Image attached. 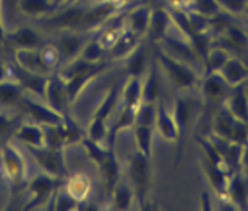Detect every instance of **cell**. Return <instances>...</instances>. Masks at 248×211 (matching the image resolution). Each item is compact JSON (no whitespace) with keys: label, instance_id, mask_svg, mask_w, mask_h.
<instances>
[{"label":"cell","instance_id":"44dd1931","mask_svg":"<svg viewBox=\"0 0 248 211\" xmlns=\"http://www.w3.org/2000/svg\"><path fill=\"white\" fill-rule=\"evenodd\" d=\"M63 190L77 201H85L93 192V180L85 174H75L63 184Z\"/></svg>","mask_w":248,"mask_h":211},{"label":"cell","instance_id":"1f68e13d","mask_svg":"<svg viewBox=\"0 0 248 211\" xmlns=\"http://www.w3.org/2000/svg\"><path fill=\"white\" fill-rule=\"evenodd\" d=\"M242 16H245L247 20H248V5H247V8H245V12H243V15Z\"/></svg>","mask_w":248,"mask_h":211},{"label":"cell","instance_id":"d6986e66","mask_svg":"<svg viewBox=\"0 0 248 211\" xmlns=\"http://www.w3.org/2000/svg\"><path fill=\"white\" fill-rule=\"evenodd\" d=\"M170 28V16L167 8H151V18H149L148 34L151 41L159 42Z\"/></svg>","mask_w":248,"mask_h":211},{"label":"cell","instance_id":"3957f363","mask_svg":"<svg viewBox=\"0 0 248 211\" xmlns=\"http://www.w3.org/2000/svg\"><path fill=\"white\" fill-rule=\"evenodd\" d=\"M21 153L23 149H18L15 145H5L0 149V169L3 177L12 184H20L30 177L28 162Z\"/></svg>","mask_w":248,"mask_h":211},{"label":"cell","instance_id":"52a82bcc","mask_svg":"<svg viewBox=\"0 0 248 211\" xmlns=\"http://www.w3.org/2000/svg\"><path fill=\"white\" fill-rule=\"evenodd\" d=\"M232 88L229 86L227 81L221 77L219 72L214 73H203L198 83V91L200 96L204 101L211 102V104H222L227 95L231 93Z\"/></svg>","mask_w":248,"mask_h":211},{"label":"cell","instance_id":"f546056e","mask_svg":"<svg viewBox=\"0 0 248 211\" xmlns=\"http://www.w3.org/2000/svg\"><path fill=\"white\" fill-rule=\"evenodd\" d=\"M240 169L248 174V142L242 146V156H240Z\"/></svg>","mask_w":248,"mask_h":211},{"label":"cell","instance_id":"ba28073f","mask_svg":"<svg viewBox=\"0 0 248 211\" xmlns=\"http://www.w3.org/2000/svg\"><path fill=\"white\" fill-rule=\"evenodd\" d=\"M26 151L31 154L37 166H41V172L59 177V179L65 174V162L62 161L59 149L41 146V148H26Z\"/></svg>","mask_w":248,"mask_h":211},{"label":"cell","instance_id":"5bb4252c","mask_svg":"<svg viewBox=\"0 0 248 211\" xmlns=\"http://www.w3.org/2000/svg\"><path fill=\"white\" fill-rule=\"evenodd\" d=\"M219 73L231 88L248 83V65L243 57H238V55H231V59L219 70Z\"/></svg>","mask_w":248,"mask_h":211},{"label":"cell","instance_id":"603a6c76","mask_svg":"<svg viewBox=\"0 0 248 211\" xmlns=\"http://www.w3.org/2000/svg\"><path fill=\"white\" fill-rule=\"evenodd\" d=\"M231 52L227 49H224L222 46L219 44H213L209 46V49L206 50L204 57H203V73H214L219 72L224 64L231 59Z\"/></svg>","mask_w":248,"mask_h":211},{"label":"cell","instance_id":"484cf974","mask_svg":"<svg viewBox=\"0 0 248 211\" xmlns=\"http://www.w3.org/2000/svg\"><path fill=\"white\" fill-rule=\"evenodd\" d=\"M154 125L149 124H133V142L135 148L143 154L151 156V146H153V138H154Z\"/></svg>","mask_w":248,"mask_h":211},{"label":"cell","instance_id":"7402d4cb","mask_svg":"<svg viewBox=\"0 0 248 211\" xmlns=\"http://www.w3.org/2000/svg\"><path fill=\"white\" fill-rule=\"evenodd\" d=\"M233 122H235L233 115L226 109V107H224V104H219L217 111L214 112L213 120H211V133H214L216 137L226 138L231 142Z\"/></svg>","mask_w":248,"mask_h":211},{"label":"cell","instance_id":"cb8c5ba5","mask_svg":"<svg viewBox=\"0 0 248 211\" xmlns=\"http://www.w3.org/2000/svg\"><path fill=\"white\" fill-rule=\"evenodd\" d=\"M112 198H114V201H112V203H114V208L127 210V208H130V205L133 203V200L137 198V194H135L133 187L130 185V182L125 179V177H120L114 185Z\"/></svg>","mask_w":248,"mask_h":211},{"label":"cell","instance_id":"30bf717a","mask_svg":"<svg viewBox=\"0 0 248 211\" xmlns=\"http://www.w3.org/2000/svg\"><path fill=\"white\" fill-rule=\"evenodd\" d=\"M44 99L54 111H57L59 114H62V115L65 114V109H67V106L70 102V96L67 91V83H65V80L60 77L57 72L52 73L47 78Z\"/></svg>","mask_w":248,"mask_h":211},{"label":"cell","instance_id":"4316f807","mask_svg":"<svg viewBox=\"0 0 248 211\" xmlns=\"http://www.w3.org/2000/svg\"><path fill=\"white\" fill-rule=\"evenodd\" d=\"M184 8L204 18H219L222 15L216 0H188Z\"/></svg>","mask_w":248,"mask_h":211},{"label":"cell","instance_id":"d4e9b609","mask_svg":"<svg viewBox=\"0 0 248 211\" xmlns=\"http://www.w3.org/2000/svg\"><path fill=\"white\" fill-rule=\"evenodd\" d=\"M161 99V84L156 77L154 65H151L143 75V86H141V102H156Z\"/></svg>","mask_w":248,"mask_h":211},{"label":"cell","instance_id":"2e32d148","mask_svg":"<svg viewBox=\"0 0 248 211\" xmlns=\"http://www.w3.org/2000/svg\"><path fill=\"white\" fill-rule=\"evenodd\" d=\"M149 18H151V7L141 5V7H137V8H133V10L127 12V15H125V25H127L128 30H132L135 34H138L140 37H144L148 34Z\"/></svg>","mask_w":248,"mask_h":211},{"label":"cell","instance_id":"9a60e30c","mask_svg":"<svg viewBox=\"0 0 248 211\" xmlns=\"http://www.w3.org/2000/svg\"><path fill=\"white\" fill-rule=\"evenodd\" d=\"M8 41L13 49H39L44 44L43 36L32 26H20L8 32Z\"/></svg>","mask_w":248,"mask_h":211},{"label":"cell","instance_id":"ffe728a7","mask_svg":"<svg viewBox=\"0 0 248 211\" xmlns=\"http://www.w3.org/2000/svg\"><path fill=\"white\" fill-rule=\"evenodd\" d=\"M18 10L30 18H44L52 15L57 5L52 0H18Z\"/></svg>","mask_w":248,"mask_h":211},{"label":"cell","instance_id":"e0dca14e","mask_svg":"<svg viewBox=\"0 0 248 211\" xmlns=\"http://www.w3.org/2000/svg\"><path fill=\"white\" fill-rule=\"evenodd\" d=\"M141 39L143 37H140L138 34H135L132 30L125 28L124 32L119 36V39H117L114 42V46L109 49V54L114 59H127L128 55L141 44Z\"/></svg>","mask_w":248,"mask_h":211},{"label":"cell","instance_id":"4dcf8cb0","mask_svg":"<svg viewBox=\"0 0 248 211\" xmlns=\"http://www.w3.org/2000/svg\"><path fill=\"white\" fill-rule=\"evenodd\" d=\"M7 78V62H3V59L0 57V81Z\"/></svg>","mask_w":248,"mask_h":211},{"label":"cell","instance_id":"7c38bea8","mask_svg":"<svg viewBox=\"0 0 248 211\" xmlns=\"http://www.w3.org/2000/svg\"><path fill=\"white\" fill-rule=\"evenodd\" d=\"M222 104L233 115V119L248 124V83L233 86Z\"/></svg>","mask_w":248,"mask_h":211},{"label":"cell","instance_id":"5b68a950","mask_svg":"<svg viewBox=\"0 0 248 211\" xmlns=\"http://www.w3.org/2000/svg\"><path fill=\"white\" fill-rule=\"evenodd\" d=\"M200 102L193 97V91L188 93H179V96L175 97L174 106H172V115L179 129V137H184L186 130L190 129L191 122L195 120L196 114L200 112Z\"/></svg>","mask_w":248,"mask_h":211},{"label":"cell","instance_id":"ac0fdd59","mask_svg":"<svg viewBox=\"0 0 248 211\" xmlns=\"http://www.w3.org/2000/svg\"><path fill=\"white\" fill-rule=\"evenodd\" d=\"M141 86H143V77L128 75L127 81H125L120 91L122 107H135L137 109L141 104Z\"/></svg>","mask_w":248,"mask_h":211},{"label":"cell","instance_id":"4fadbf2b","mask_svg":"<svg viewBox=\"0 0 248 211\" xmlns=\"http://www.w3.org/2000/svg\"><path fill=\"white\" fill-rule=\"evenodd\" d=\"M13 140L21 143L26 148H41L44 146V130L43 125L36 124L32 120L18 124L15 132H13Z\"/></svg>","mask_w":248,"mask_h":211},{"label":"cell","instance_id":"277c9868","mask_svg":"<svg viewBox=\"0 0 248 211\" xmlns=\"http://www.w3.org/2000/svg\"><path fill=\"white\" fill-rule=\"evenodd\" d=\"M149 158L135 148V151L127 158V179L133 187L138 198H141L148 190L149 184Z\"/></svg>","mask_w":248,"mask_h":211},{"label":"cell","instance_id":"8fae6325","mask_svg":"<svg viewBox=\"0 0 248 211\" xmlns=\"http://www.w3.org/2000/svg\"><path fill=\"white\" fill-rule=\"evenodd\" d=\"M154 132L161 137L164 142L175 143L179 140V129L172 115V111L166 106V102L159 99L156 102V117H154Z\"/></svg>","mask_w":248,"mask_h":211},{"label":"cell","instance_id":"7a4b0ae2","mask_svg":"<svg viewBox=\"0 0 248 211\" xmlns=\"http://www.w3.org/2000/svg\"><path fill=\"white\" fill-rule=\"evenodd\" d=\"M90 39L91 37L88 36V31H78V30L55 31V37L52 39V44L59 50L62 65L79 57L83 48H85V44ZM62 65H60V67H62Z\"/></svg>","mask_w":248,"mask_h":211},{"label":"cell","instance_id":"83f0119b","mask_svg":"<svg viewBox=\"0 0 248 211\" xmlns=\"http://www.w3.org/2000/svg\"><path fill=\"white\" fill-rule=\"evenodd\" d=\"M146 49L144 46H138L127 57V72L135 77H143L146 72Z\"/></svg>","mask_w":248,"mask_h":211},{"label":"cell","instance_id":"f1b7e54d","mask_svg":"<svg viewBox=\"0 0 248 211\" xmlns=\"http://www.w3.org/2000/svg\"><path fill=\"white\" fill-rule=\"evenodd\" d=\"M216 2L221 8L222 15H229L231 18L242 16L248 5V0H216Z\"/></svg>","mask_w":248,"mask_h":211},{"label":"cell","instance_id":"9c48e42d","mask_svg":"<svg viewBox=\"0 0 248 211\" xmlns=\"http://www.w3.org/2000/svg\"><path fill=\"white\" fill-rule=\"evenodd\" d=\"M227 200L231 201L233 210H248V174L238 169L231 172L227 177L226 187Z\"/></svg>","mask_w":248,"mask_h":211},{"label":"cell","instance_id":"8992f818","mask_svg":"<svg viewBox=\"0 0 248 211\" xmlns=\"http://www.w3.org/2000/svg\"><path fill=\"white\" fill-rule=\"evenodd\" d=\"M25 95L26 90L16 80H2L0 81V114L20 117Z\"/></svg>","mask_w":248,"mask_h":211},{"label":"cell","instance_id":"6da1fadb","mask_svg":"<svg viewBox=\"0 0 248 211\" xmlns=\"http://www.w3.org/2000/svg\"><path fill=\"white\" fill-rule=\"evenodd\" d=\"M156 57H157V65L161 67L162 73L166 75L172 90H175L177 93H188L198 90L200 78L203 75L200 70L170 57V55H167L161 49L157 50Z\"/></svg>","mask_w":248,"mask_h":211}]
</instances>
